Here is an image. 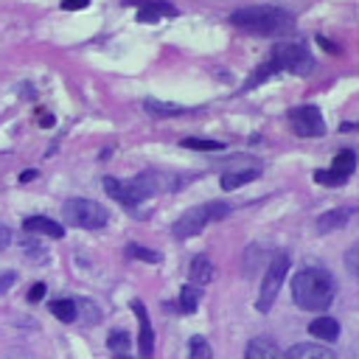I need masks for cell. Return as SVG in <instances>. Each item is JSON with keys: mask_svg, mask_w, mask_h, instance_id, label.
I'll return each instance as SVG.
<instances>
[{"mask_svg": "<svg viewBox=\"0 0 359 359\" xmlns=\"http://www.w3.org/2000/svg\"><path fill=\"white\" fill-rule=\"evenodd\" d=\"M337 280L323 264H306L292 275V300L306 311H325L334 303Z\"/></svg>", "mask_w": 359, "mask_h": 359, "instance_id": "6da1fadb", "label": "cell"}, {"mask_svg": "<svg viewBox=\"0 0 359 359\" xmlns=\"http://www.w3.org/2000/svg\"><path fill=\"white\" fill-rule=\"evenodd\" d=\"M230 22L247 34L278 36L294 28V14L280 6H244L230 14Z\"/></svg>", "mask_w": 359, "mask_h": 359, "instance_id": "7a4b0ae2", "label": "cell"}, {"mask_svg": "<svg viewBox=\"0 0 359 359\" xmlns=\"http://www.w3.org/2000/svg\"><path fill=\"white\" fill-rule=\"evenodd\" d=\"M230 213V205L224 202H205V205H196V208H188L171 227L174 238H191L196 233H202L210 222H219Z\"/></svg>", "mask_w": 359, "mask_h": 359, "instance_id": "3957f363", "label": "cell"}, {"mask_svg": "<svg viewBox=\"0 0 359 359\" xmlns=\"http://www.w3.org/2000/svg\"><path fill=\"white\" fill-rule=\"evenodd\" d=\"M65 222L67 224H76L81 230H101L107 222H109V213L104 205L93 202V199H84V196H73L65 202Z\"/></svg>", "mask_w": 359, "mask_h": 359, "instance_id": "277c9868", "label": "cell"}, {"mask_svg": "<svg viewBox=\"0 0 359 359\" xmlns=\"http://www.w3.org/2000/svg\"><path fill=\"white\" fill-rule=\"evenodd\" d=\"M289 266H292L289 252H278V255L269 261V266H266V272H264V280H261L258 300H255V309H258L261 314H266V311L275 306V297H278V292H280V286H283V280H286V275H289Z\"/></svg>", "mask_w": 359, "mask_h": 359, "instance_id": "5b68a950", "label": "cell"}, {"mask_svg": "<svg viewBox=\"0 0 359 359\" xmlns=\"http://www.w3.org/2000/svg\"><path fill=\"white\" fill-rule=\"evenodd\" d=\"M272 62L278 70H289L294 76H309L314 70V56L303 42H280L272 50Z\"/></svg>", "mask_w": 359, "mask_h": 359, "instance_id": "8992f818", "label": "cell"}, {"mask_svg": "<svg viewBox=\"0 0 359 359\" xmlns=\"http://www.w3.org/2000/svg\"><path fill=\"white\" fill-rule=\"evenodd\" d=\"M163 188H165V185H163V174H157V171H143V174H137V177H132V180H123V205L132 208V205H137V202L154 196V194L163 191Z\"/></svg>", "mask_w": 359, "mask_h": 359, "instance_id": "52a82bcc", "label": "cell"}, {"mask_svg": "<svg viewBox=\"0 0 359 359\" xmlns=\"http://www.w3.org/2000/svg\"><path fill=\"white\" fill-rule=\"evenodd\" d=\"M289 126L297 137H323L325 135V121H323V112L311 104L306 107H294L289 112Z\"/></svg>", "mask_w": 359, "mask_h": 359, "instance_id": "ba28073f", "label": "cell"}, {"mask_svg": "<svg viewBox=\"0 0 359 359\" xmlns=\"http://www.w3.org/2000/svg\"><path fill=\"white\" fill-rule=\"evenodd\" d=\"M132 311L137 314V323H140V331H137V351H140V359H151L154 356V328H151V320H149V311L140 300H132Z\"/></svg>", "mask_w": 359, "mask_h": 359, "instance_id": "9c48e42d", "label": "cell"}, {"mask_svg": "<svg viewBox=\"0 0 359 359\" xmlns=\"http://www.w3.org/2000/svg\"><path fill=\"white\" fill-rule=\"evenodd\" d=\"M22 230L28 233H39V236H48V238H62L65 236V224L48 219V216H28L22 222Z\"/></svg>", "mask_w": 359, "mask_h": 359, "instance_id": "30bf717a", "label": "cell"}, {"mask_svg": "<svg viewBox=\"0 0 359 359\" xmlns=\"http://www.w3.org/2000/svg\"><path fill=\"white\" fill-rule=\"evenodd\" d=\"M244 359H280V351L275 339L269 337H252L244 348Z\"/></svg>", "mask_w": 359, "mask_h": 359, "instance_id": "8fae6325", "label": "cell"}, {"mask_svg": "<svg viewBox=\"0 0 359 359\" xmlns=\"http://www.w3.org/2000/svg\"><path fill=\"white\" fill-rule=\"evenodd\" d=\"M286 359H337V353L317 342H297L286 351Z\"/></svg>", "mask_w": 359, "mask_h": 359, "instance_id": "7c38bea8", "label": "cell"}, {"mask_svg": "<svg viewBox=\"0 0 359 359\" xmlns=\"http://www.w3.org/2000/svg\"><path fill=\"white\" fill-rule=\"evenodd\" d=\"M309 334H311L314 339L334 342V339L339 337V323H337L334 317H328V314H320V317H314V320L309 323Z\"/></svg>", "mask_w": 359, "mask_h": 359, "instance_id": "4fadbf2b", "label": "cell"}, {"mask_svg": "<svg viewBox=\"0 0 359 359\" xmlns=\"http://www.w3.org/2000/svg\"><path fill=\"white\" fill-rule=\"evenodd\" d=\"M210 278H213V264H210V258H208V255H196V258L191 261V269H188L191 286L202 289L205 283H210Z\"/></svg>", "mask_w": 359, "mask_h": 359, "instance_id": "5bb4252c", "label": "cell"}, {"mask_svg": "<svg viewBox=\"0 0 359 359\" xmlns=\"http://www.w3.org/2000/svg\"><path fill=\"white\" fill-rule=\"evenodd\" d=\"M258 177H261V168L224 171L222 180H219V185H222V191H236V188H241V185H247V182H252V180H258Z\"/></svg>", "mask_w": 359, "mask_h": 359, "instance_id": "9a60e30c", "label": "cell"}, {"mask_svg": "<svg viewBox=\"0 0 359 359\" xmlns=\"http://www.w3.org/2000/svg\"><path fill=\"white\" fill-rule=\"evenodd\" d=\"M351 213H353L351 208H334V210H328V213H323V216L317 219V230H320V233L339 230V227H345V224H348Z\"/></svg>", "mask_w": 359, "mask_h": 359, "instance_id": "2e32d148", "label": "cell"}, {"mask_svg": "<svg viewBox=\"0 0 359 359\" xmlns=\"http://www.w3.org/2000/svg\"><path fill=\"white\" fill-rule=\"evenodd\" d=\"M160 17H177V6H171V3H146L137 11L140 22H157Z\"/></svg>", "mask_w": 359, "mask_h": 359, "instance_id": "e0dca14e", "label": "cell"}, {"mask_svg": "<svg viewBox=\"0 0 359 359\" xmlns=\"http://www.w3.org/2000/svg\"><path fill=\"white\" fill-rule=\"evenodd\" d=\"M143 107H146V112H149L151 118H174V115L188 112V109L180 107V104H168V101H157V98H146Z\"/></svg>", "mask_w": 359, "mask_h": 359, "instance_id": "ac0fdd59", "label": "cell"}, {"mask_svg": "<svg viewBox=\"0 0 359 359\" xmlns=\"http://www.w3.org/2000/svg\"><path fill=\"white\" fill-rule=\"evenodd\" d=\"M50 314L59 320V323H73L79 317V303L70 300V297H59V300H50Z\"/></svg>", "mask_w": 359, "mask_h": 359, "instance_id": "d6986e66", "label": "cell"}, {"mask_svg": "<svg viewBox=\"0 0 359 359\" xmlns=\"http://www.w3.org/2000/svg\"><path fill=\"white\" fill-rule=\"evenodd\" d=\"M199 297H202V289H196V286L185 283V286L180 289V297H177L180 311H182V314H194V311H196V306H199Z\"/></svg>", "mask_w": 359, "mask_h": 359, "instance_id": "ffe728a7", "label": "cell"}, {"mask_svg": "<svg viewBox=\"0 0 359 359\" xmlns=\"http://www.w3.org/2000/svg\"><path fill=\"white\" fill-rule=\"evenodd\" d=\"M331 171H337V174H342V177H351V174L356 171V154H353L351 149H342L339 154H334Z\"/></svg>", "mask_w": 359, "mask_h": 359, "instance_id": "44dd1931", "label": "cell"}, {"mask_svg": "<svg viewBox=\"0 0 359 359\" xmlns=\"http://www.w3.org/2000/svg\"><path fill=\"white\" fill-rule=\"evenodd\" d=\"M126 255L135 258V261H146V264H160L163 261V255L157 250H149L143 244H126Z\"/></svg>", "mask_w": 359, "mask_h": 359, "instance_id": "7402d4cb", "label": "cell"}, {"mask_svg": "<svg viewBox=\"0 0 359 359\" xmlns=\"http://www.w3.org/2000/svg\"><path fill=\"white\" fill-rule=\"evenodd\" d=\"M272 73H278V67H275V62L269 59V62H264V65H261V67H258V70H255V73H252V76L244 81V87H241V90H252V87L264 84V81H266Z\"/></svg>", "mask_w": 359, "mask_h": 359, "instance_id": "603a6c76", "label": "cell"}, {"mask_svg": "<svg viewBox=\"0 0 359 359\" xmlns=\"http://www.w3.org/2000/svg\"><path fill=\"white\" fill-rule=\"evenodd\" d=\"M188 359H213V348L205 337H194L188 345Z\"/></svg>", "mask_w": 359, "mask_h": 359, "instance_id": "cb8c5ba5", "label": "cell"}, {"mask_svg": "<svg viewBox=\"0 0 359 359\" xmlns=\"http://www.w3.org/2000/svg\"><path fill=\"white\" fill-rule=\"evenodd\" d=\"M182 146L185 149H196V151H222L224 149L222 140H208V137H185Z\"/></svg>", "mask_w": 359, "mask_h": 359, "instance_id": "d4e9b609", "label": "cell"}, {"mask_svg": "<svg viewBox=\"0 0 359 359\" xmlns=\"http://www.w3.org/2000/svg\"><path fill=\"white\" fill-rule=\"evenodd\" d=\"M311 180L320 182V185H328V188H339V185L348 182V177H342V174H337V171H323V168H317V171L311 174Z\"/></svg>", "mask_w": 359, "mask_h": 359, "instance_id": "484cf974", "label": "cell"}, {"mask_svg": "<svg viewBox=\"0 0 359 359\" xmlns=\"http://www.w3.org/2000/svg\"><path fill=\"white\" fill-rule=\"evenodd\" d=\"M129 345H132V337L126 331H109V337H107V348L109 351L123 353V351H129Z\"/></svg>", "mask_w": 359, "mask_h": 359, "instance_id": "4316f807", "label": "cell"}, {"mask_svg": "<svg viewBox=\"0 0 359 359\" xmlns=\"http://www.w3.org/2000/svg\"><path fill=\"white\" fill-rule=\"evenodd\" d=\"M45 292H48V289H45V283H34V286H31V292H28V300H31V303H36V300H42V297H45Z\"/></svg>", "mask_w": 359, "mask_h": 359, "instance_id": "83f0119b", "label": "cell"}, {"mask_svg": "<svg viewBox=\"0 0 359 359\" xmlns=\"http://www.w3.org/2000/svg\"><path fill=\"white\" fill-rule=\"evenodd\" d=\"M317 42H320V45H323V48H325L328 53H342V48H339L337 42H331V39H325V36H317Z\"/></svg>", "mask_w": 359, "mask_h": 359, "instance_id": "f1b7e54d", "label": "cell"}, {"mask_svg": "<svg viewBox=\"0 0 359 359\" xmlns=\"http://www.w3.org/2000/svg\"><path fill=\"white\" fill-rule=\"evenodd\" d=\"M8 244H11V230H8V227L0 222V250H6Z\"/></svg>", "mask_w": 359, "mask_h": 359, "instance_id": "f546056e", "label": "cell"}, {"mask_svg": "<svg viewBox=\"0 0 359 359\" xmlns=\"http://www.w3.org/2000/svg\"><path fill=\"white\" fill-rule=\"evenodd\" d=\"M14 280H17V275H14V272H6V275L0 278V294H3V292H8V286H11Z\"/></svg>", "mask_w": 359, "mask_h": 359, "instance_id": "4dcf8cb0", "label": "cell"}, {"mask_svg": "<svg viewBox=\"0 0 359 359\" xmlns=\"http://www.w3.org/2000/svg\"><path fill=\"white\" fill-rule=\"evenodd\" d=\"M345 261H348V272H351V275H356V247H351V250H348V258H345Z\"/></svg>", "mask_w": 359, "mask_h": 359, "instance_id": "1f68e13d", "label": "cell"}, {"mask_svg": "<svg viewBox=\"0 0 359 359\" xmlns=\"http://www.w3.org/2000/svg\"><path fill=\"white\" fill-rule=\"evenodd\" d=\"M36 177H39L36 168H25V171H20V182H31V180H36Z\"/></svg>", "mask_w": 359, "mask_h": 359, "instance_id": "d6a6232c", "label": "cell"}, {"mask_svg": "<svg viewBox=\"0 0 359 359\" xmlns=\"http://www.w3.org/2000/svg\"><path fill=\"white\" fill-rule=\"evenodd\" d=\"M62 8H65V11H79V8H87V3H84V0H79V3H67V0H65Z\"/></svg>", "mask_w": 359, "mask_h": 359, "instance_id": "836d02e7", "label": "cell"}, {"mask_svg": "<svg viewBox=\"0 0 359 359\" xmlns=\"http://www.w3.org/2000/svg\"><path fill=\"white\" fill-rule=\"evenodd\" d=\"M39 126H53V115H39Z\"/></svg>", "mask_w": 359, "mask_h": 359, "instance_id": "e575fe53", "label": "cell"}, {"mask_svg": "<svg viewBox=\"0 0 359 359\" xmlns=\"http://www.w3.org/2000/svg\"><path fill=\"white\" fill-rule=\"evenodd\" d=\"M115 359H132L129 353H115Z\"/></svg>", "mask_w": 359, "mask_h": 359, "instance_id": "d590c367", "label": "cell"}]
</instances>
